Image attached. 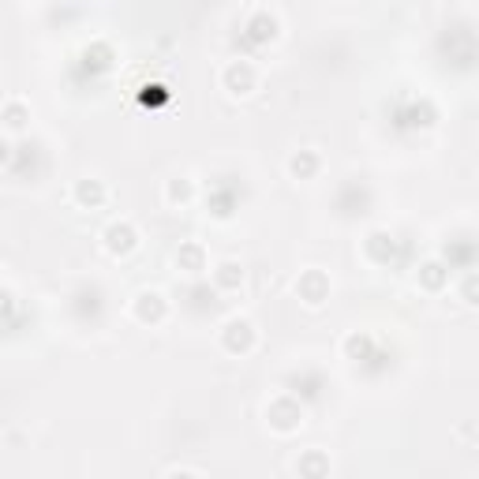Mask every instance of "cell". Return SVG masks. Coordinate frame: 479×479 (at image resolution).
<instances>
[{"label": "cell", "instance_id": "1", "mask_svg": "<svg viewBox=\"0 0 479 479\" xmlns=\"http://www.w3.org/2000/svg\"><path fill=\"white\" fill-rule=\"evenodd\" d=\"M266 416H270V423L278 431H292L300 423V416H303V408L296 401H289V397H281V401H273L270 404V412H266Z\"/></svg>", "mask_w": 479, "mask_h": 479}, {"label": "cell", "instance_id": "2", "mask_svg": "<svg viewBox=\"0 0 479 479\" xmlns=\"http://www.w3.org/2000/svg\"><path fill=\"white\" fill-rule=\"evenodd\" d=\"M105 247L113 255H127L135 247V228L127 225V221H120V225H109V233H105Z\"/></svg>", "mask_w": 479, "mask_h": 479}, {"label": "cell", "instance_id": "3", "mask_svg": "<svg viewBox=\"0 0 479 479\" xmlns=\"http://www.w3.org/2000/svg\"><path fill=\"white\" fill-rule=\"evenodd\" d=\"M296 289H300V296L307 300V303H322V300H326V289H329V281L322 278L318 270H307V273H303V278H300V284H296Z\"/></svg>", "mask_w": 479, "mask_h": 479}, {"label": "cell", "instance_id": "4", "mask_svg": "<svg viewBox=\"0 0 479 479\" xmlns=\"http://www.w3.org/2000/svg\"><path fill=\"white\" fill-rule=\"evenodd\" d=\"M251 341H255V334H251V322H228L225 326V345L233 348V352H247L251 348Z\"/></svg>", "mask_w": 479, "mask_h": 479}, {"label": "cell", "instance_id": "5", "mask_svg": "<svg viewBox=\"0 0 479 479\" xmlns=\"http://www.w3.org/2000/svg\"><path fill=\"white\" fill-rule=\"evenodd\" d=\"M225 79H228V87H233L236 94H247V90L255 87V71L247 68L244 60H240V64H233V68H228V75H225Z\"/></svg>", "mask_w": 479, "mask_h": 479}, {"label": "cell", "instance_id": "6", "mask_svg": "<svg viewBox=\"0 0 479 479\" xmlns=\"http://www.w3.org/2000/svg\"><path fill=\"white\" fill-rule=\"evenodd\" d=\"M177 262H180L188 273H202V270H206V259H202V247H199V244H183L180 255H177Z\"/></svg>", "mask_w": 479, "mask_h": 479}, {"label": "cell", "instance_id": "7", "mask_svg": "<svg viewBox=\"0 0 479 479\" xmlns=\"http://www.w3.org/2000/svg\"><path fill=\"white\" fill-rule=\"evenodd\" d=\"M165 315V303H161V296H158V292H143V296H139V318L146 322V318H154V322H158Z\"/></svg>", "mask_w": 479, "mask_h": 479}, {"label": "cell", "instance_id": "8", "mask_svg": "<svg viewBox=\"0 0 479 479\" xmlns=\"http://www.w3.org/2000/svg\"><path fill=\"white\" fill-rule=\"evenodd\" d=\"M75 195H79V202H90V206H98L105 191H101V183H98V180H82L79 188H75Z\"/></svg>", "mask_w": 479, "mask_h": 479}, {"label": "cell", "instance_id": "9", "mask_svg": "<svg viewBox=\"0 0 479 479\" xmlns=\"http://www.w3.org/2000/svg\"><path fill=\"white\" fill-rule=\"evenodd\" d=\"M289 169L296 172V177H311V172L318 169V158H315V154H307V150H303V154H296V158H292Z\"/></svg>", "mask_w": 479, "mask_h": 479}, {"label": "cell", "instance_id": "10", "mask_svg": "<svg viewBox=\"0 0 479 479\" xmlns=\"http://www.w3.org/2000/svg\"><path fill=\"white\" fill-rule=\"evenodd\" d=\"M217 281L225 284V289H236V284L244 281V270H240L236 262H225V266H221V270H217Z\"/></svg>", "mask_w": 479, "mask_h": 479}, {"label": "cell", "instance_id": "11", "mask_svg": "<svg viewBox=\"0 0 479 479\" xmlns=\"http://www.w3.org/2000/svg\"><path fill=\"white\" fill-rule=\"evenodd\" d=\"M300 472H329V460L326 457H322V453H311L307 460H300Z\"/></svg>", "mask_w": 479, "mask_h": 479}, {"label": "cell", "instance_id": "12", "mask_svg": "<svg viewBox=\"0 0 479 479\" xmlns=\"http://www.w3.org/2000/svg\"><path fill=\"white\" fill-rule=\"evenodd\" d=\"M4 124H8V127H23V124H26V109L19 105V101L4 109Z\"/></svg>", "mask_w": 479, "mask_h": 479}, {"label": "cell", "instance_id": "13", "mask_svg": "<svg viewBox=\"0 0 479 479\" xmlns=\"http://www.w3.org/2000/svg\"><path fill=\"white\" fill-rule=\"evenodd\" d=\"M251 38H259V42H266V38H273V19H266V15H259L255 19V26H251Z\"/></svg>", "mask_w": 479, "mask_h": 479}, {"label": "cell", "instance_id": "14", "mask_svg": "<svg viewBox=\"0 0 479 479\" xmlns=\"http://www.w3.org/2000/svg\"><path fill=\"white\" fill-rule=\"evenodd\" d=\"M423 281H427L431 289H438V284H442V266H435V262L423 266Z\"/></svg>", "mask_w": 479, "mask_h": 479}, {"label": "cell", "instance_id": "15", "mask_svg": "<svg viewBox=\"0 0 479 479\" xmlns=\"http://www.w3.org/2000/svg\"><path fill=\"white\" fill-rule=\"evenodd\" d=\"M367 348H371V341H367V337H348V356H363Z\"/></svg>", "mask_w": 479, "mask_h": 479}, {"label": "cell", "instance_id": "16", "mask_svg": "<svg viewBox=\"0 0 479 479\" xmlns=\"http://www.w3.org/2000/svg\"><path fill=\"white\" fill-rule=\"evenodd\" d=\"M169 195H172V199H183V195H188V183H172Z\"/></svg>", "mask_w": 479, "mask_h": 479}]
</instances>
